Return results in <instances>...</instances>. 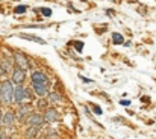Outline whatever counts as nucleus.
Masks as SVG:
<instances>
[{"label":"nucleus","mask_w":156,"mask_h":139,"mask_svg":"<svg viewBox=\"0 0 156 139\" xmlns=\"http://www.w3.org/2000/svg\"><path fill=\"white\" fill-rule=\"evenodd\" d=\"M23 12H26V6L20 5V6H17V8H15V14H23Z\"/></svg>","instance_id":"nucleus-13"},{"label":"nucleus","mask_w":156,"mask_h":139,"mask_svg":"<svg viewBox=\"0 0 156 139\" xmlns=\"http://www.w3.org/2000/svg\"><path fill=\"white\" fill-rule=\"evenodd\" d=\"M112 41H114V44H123L124 39H123V35L114 32V33H112Z\"/></svg>","instance_id":"nucleus-11"},{"label":"nucleus","mask_w":156,"mask_h":139,"mask_svg":"<svg viewBox=\"0 0 156 139\" xmlns=\"http://www.w3.org/2000/svg\"><path fill=\"white\" fill-rule=\"evenodd\" d=\"M41 12H43L46 17H50V15H52V11H50V9H43Z\"/></svg>","instance_id":"nucleus-16"},{"label":"nucleus","mask_w":156,"mask_h":139,"mask_svg":"<svg viewBox=\"0 0 156 139\" xmlns=\"http://www.w3.org/2000/svg\"><path fill=\"white\" fill-rule=\"evenodd\" d=\"M14 119H15V113H14V112H8V113H5V116H3L2 122H3V125L11 127V125L14 124Z\"/></svg>","instance_id":"nucleus-9"},{"label":"nucleus","mask_w":156,"mask_h":139,"mask_svg":"<svg viewBox=\"0 0 156 139\" xmlns=\"http://www.w3.org/2000/svg\"><path fill=\"white\" fill-rule=\"evenodd\" d=\"M0 121H2V115H0Z\"/></svg>","instance_id":"nucleus-20"},{"label":"nucleus","mask_w":156,"mask_h":139,"mask_svg":"<svg viewBox=\"0 0 156 139\" xmlns=\"http://www.w3.org/2000/svg\"><path fill=\"white\" fill-rule=\"evenodd\" d=\"M14 86L9 80H5L0 85V101H3L5 104H11L14 100Z\"/></svg>","instance_id":"nucleus-1"},{"label":"nucleus","mask_w":156,"mask_h":139,"mask_svg":"<svg viewBox=\"0 0 156 139\" xmlns=\"http://www.w3.org/2000/svg\"><path fill=\"white\" fill-rule=\"evenodd\" d=\"M24 77H26V71L23 70V68H15L14 71H12V82L15 83V85H21L23 83V80H24Z\"/></svg>","instance_id":"nucleus-3"},{"label":"nucleus","mask_w":156,"mask_h":139,"mask_svg":"<svg viewBox=\"0 0 156 139\" xmlns=\"http://www.w3.org/2000/svg\"><path fill=\"white\" fill-rule=\"evenodd\" d=\"M14 59H15L17 67H20V68H23V70H28V68H29V62H28V59H26L24 55L15 53V55H14Z\"/></svg>","instance_id":"nucleus-5"},{"label":"nucleus","mask_w":156,"mask_h":139,"mask_svg":"<svg viewBox=\"0 0 156 139\" xmlns=\"http://www.w3.org/2000/svg\"><path fill=\"white\" fill-rule=\"evenodd\" d=\"M121 104H123V106H129L130 101H129V100H121Z\"/></svg>","instance_id":"nucleus-18"},{"label":"nucleus","mask_w":156,"mask_h":139,"mask_svg":"<svg viewBox=\"0 0 156 139\" xmlns=\"http://www.w3.org/2000/svg\"><path fill=\"white\" fill-rule=\"evenodd\" d=\"M29 98V89L24 88L23 85H17V88L14 89V100L17 103H21L23 100Z\"/></svg>","instance_id":"nucleus-2"},{"label":"nucleus","mask_w":156,"mask_h":139,"mask_svg":"<svg viewBox=\"0 0 156 139\" xmlns=\"http://www.w3.org/2000/svg\"><path fill=\"white\" fill-rule=\"evenodd\" d=\"M20 38H23V39H29V41H35V43H38V44H46V41H44V39H41V38H38V36H34V35L20 33Z\"/></svg>","instance_id":"nucleus-10"},{"label":"nucleus","mask_w":156,"mask_h":139,"mask_svg":"<svg viewBox=\"0 0 156 139\" xmlns=\"http://www.w3.org/2000/svg\"><path fill=\"white\" fill-rule=\"evenodd\" d=\"M49 139H58V134L56 133H52V134L49 133Z\"/></svg>","instance_id":"nucleus-17"},{"label":"nucleus","mask_w":156,"mask_h":139,"mask_svg":"<svg viewBox=\"0 0 156 139\" xmlns=\"http://www.w3.org/2000/svg\"><path fill=\"white\" fill-rule=\"evenodd\" d=\"M49 82V77L41 73V71H34L32 73V83H40V85H47Z\"/></svg>","instance_id":"nucleus-4"},{"label":"nucleus","mask_w":156,"mask_h":139,"mask_svg":"<svg viewBox=\"0 0 156 139\" xmlns=\"http://www.w3.org/2000/svg\"><path fill=\"white\" fill-rule=\"evenodd\" d=\"M26 122H28L29 125H41V124L44 122V116L40 115V113H34V115H31V116L26 119Z\"/></svg>","instance_id":"nucleus-6"},{"label":"nucleus","mask_w":156,"mask_h":139,"mask_svg":"<svg viewBox=\"0 0 156 139\" xmlns=\"http://www.w3.org/2000/svg\"><path fill=\"white\" fill-rule=\"evenodd\" d=\"M34 91L38 97H44L47 95L49 89H47V85H40V83H34Z\"/></svg>","instance_id":"nucleus-7"},{"label":"nucleus","mask_w":156,"mask_h":139,"mask_svg":"<svg viewBox=\"0 0 156 139\" xmlns=\"http://www.w3.org/2000/svg\"><path fill=\"white\" fill-rule=\"evenodd\" d=\"M0 139H6V136H5V134L2 133V134H0Z\"/></svg>","instance_id":"nucleus-19"},{"label":"nucleus","mask_w":156,"mask_h":139,"mask_svg":"<svg viewBox=\"0 0 156 139\" xmlns=\"http://www.w3.org/2000/svg\"><path fill=\"white\" fill-rule=\"evenodd\" d=\"M49 100H50V101H56V100H61V97H59L58 94H52V95L49 97Z\"/></svg>","instance_id":"nucleus-14"},{"label":"nucleus","mask_w":156,"mask_h":139,"mask_svg":"<svg viewBox=\"0 0 156 139\" xmlns=\"http://www.w3.org/2000/svg\"><path fill=\"white\" fill-rule=\"evenodd\" d=\"M82 47H83V44H82L80 41H76V49H77V52H82Z\"/></svg>","instance_id":"nucleus-15"},{"label":"nucleus","mask_w":156,"mask_h":139,"mask_svg":"<svg viewBox=\"0 0 156 139\" xmlns=\"http://www.w3.org/2000/svg\"><path fill=\"white\" fill-rule=\"evenodd\" d=\"M56 119H58V112H56L55 109H47V110H46V115H44V121L53 122V121H56Z\"/></svg>","instance_id":"nucleus-8"},{"label":"nucleus","mask_w":156,"mask_h":139,"mask_svg":"<svg viewBox=\"0 0 156 139\" xmlns=\"http://www.w3.org/2000/svg\"><path fill=\"white\" fill-rule=\"evenodd\" d=\"M28 113H29V107L21 106V107H20V110H18V116L23 119V118H24V115H28Z\"/></svg>","instance_id":"nucleus-12"}]
</instances>
